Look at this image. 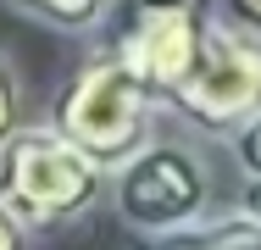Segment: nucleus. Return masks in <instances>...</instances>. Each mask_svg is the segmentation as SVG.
<instances>
[{"label":"nucleus","instance_id":"1","mask_svg":"<svg viewBox=\"0 0 261 250\" xmlns=\"http://www.w3.org/2000/svg\"><path fill=\"white\" fill-rule=\"evenodd\" d=\"M106 184L111 172L100 161L72 150L45 122H22L0 145V206L28 239L78 228L84 217H95L106 206Z\"/></svg>","mask_w":261,"mask_h":250},{"label":"nucleus","instance_id":"2","mask_svg":"<svg viewBox=\"0 0 261 250\" xmlns=\"http://www.w3.org/2000/svg\"><path fill=\"white\" fill-rule=\"evenodd\" d=\"M106 200L128 234H139L150 245L184 239V234L206 228L211 211H217L211 161L189 134H150L111 172Z\"/></svg>","mask_w":261,"mask_h":250},{"label":"nucleus","instance_id":"3","mask_svg":"<svg viewBox=\"0 0 261 250\" xmlns=\"http://www.w3.org/2000/svg\"><path fill=\"white\" fill-rule=\"evenodd\" d=\"M156 111L161 106L145 95V84L100 45L61 78V89L50 95V111H45V128H56L72 150L100 161L106 172H117L156 134Z\"/></svg>","mask_w":261,"mask_h":250},{"label":"nucleus","instance_id":"4","mask_svg":"<svg viewBox=\"0 0 261 250\" xmlns=\"http://www.w3.org/2000/svg\"><path fill=\"white\" fill-rule=\"evenodd\" d=\"M217 0H117L106 50L145 84V95L167 106L195 72Z\"/></svg>","mask_w":261,"mask_h":250},{"label":"nucleus","instance_id":"5","mask_svg":"<svg viewBox=\"0 0 261 250\" xmlns=\"http://www.w3.org/2000/svg\"><path fill=\"white\" fill-rule=\"evenodd\" d=\"M167 111L195 134L233 139L261 111V39L233 28V22H222V17H211L206 45L195 56V72L167 100Z\"/></svg>","mask_w":261,"mask_h":250},{"label":"nucleus","instance_id":"6","mask_svg":"<svg viewBox=\"0 0 261 250\" xmlns=\"http://www.w3.org/2000/svg\"><path fill=\"white\" fill-rule=\"evenodd\" d=\"M0 6L39 22V28H50V34H72V39L100 34L111 22V11H117V0H0Z\"/></svg>","mask_w":261,"mask_h":250},{"label":"nucleus","instance_id":"7","mask_svg":"<svg viewBox=\"0 0 261 250\" xmlns=\"http://www.w3.org/2000/svg\"><path fill=\"white\" fill-rule=\"evenodd\" d=\"M28 117H22V72H17V61L0 50V145L22 128Z\"/></svg>","mask_w":261,"mask_h":250},{"label":"nucleus","instance_id":"8","mask_svg":"<svg viewBox=\"0 0 261 250\" xmlns=\"http://www.w3.org/2000/svg\"><path fill=\"white\" fill-rule=\"evenodd\" d=\"M233 145V161H239V178H261V111L228 139Z\"/></svg>","mask_w":261,"mask_h":250},{"label":"nucleus","instance_id":"9","mask_svg":"<svg viewBox=\"0 0 261 250\" xmlns=\"http://www.w3.org/2000/svg\"><path fill=\"white\" fill-rule=\"evenodd\" d=\"M217 17L261 39V0H217Z\"/></svg>","mask_w":261,"mask_h":250},{"label":"nucleus","instance_id":"10","mask_svg":"<svg viewBox=\"0 0 261 250\" xmlns=\"http://www.w3.org/2000/svg\"><path fill=\"white\" fill-rule=\"evenodd\" d=\"M233 217L256 222L261 228V178H239V195H233Z\"/></svg>","mask_w":261,"mask_h":250},{"label":"nucleus","instance_id":"11","mask_svg":"<svg viewBox=\"0 0 261 250\" xmlns=\"http://www.w3.org/2000/svg\"><path fill=\"white\" fill-rule=\"evenodd\" d=\"M0 250H34V239H28V234L6 217V206H0Z\"/></svg>","mask_w":261,"mask_h":250},{"label":"nucleus","instance_id":"12","mask_svg":"<svg viewBox=\"0 0 261 250\" xmlns=\"http://www.w3.org/2000/svg\"><path fill=\"white\" fill-rule=\"evenodd\" d=\"M161 250H211V245L200 239V234H184V239H167Z\"/></svg>","mask_w":261,"mask_h":250}]
</instances>
